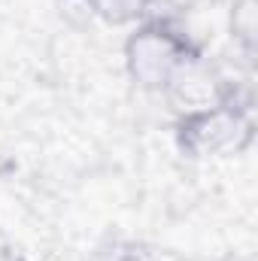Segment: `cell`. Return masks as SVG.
<instances>
[{
  "instance_id": "1",
  "label": "cell",
  "mask_w": 258,
  "mask_h": 261,
  "mask_svg": "<svg viewBox=\"0 0 258 261\" xmlns=\"http://www.w3.org/2000/svg\"><path fill=\"white\" fill-rule=\"evenodd\" d=\"M128 61H131V73L143 85L161 88V85H170L186 70L189 58H186V43L176 40L170 31L146 28L131 40Z\"/></svg>"
},
{
  "instance_id": "2",
  "label": "cell",
  "mask_w": 258,
  "mask_h": 261,
  "mask_svg": "<svg viewBox=\"0 0 258 261\" xmlns=\"http://www.w3.org/2000/svg\"><path fill=\"white\" fill-rule=\"evenodd\" d=\"M249 137V122L237 110H222V107H207L192 113L183 122V143L207 155V152H222L228 146H240Z\"/></svg>"
}]
</instances>
